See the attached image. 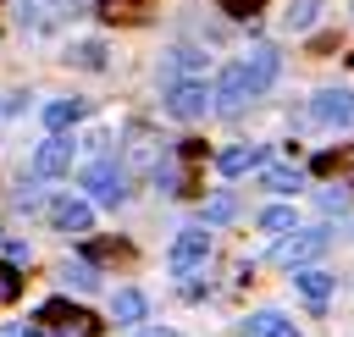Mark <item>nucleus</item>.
I'll list each match as a JSON object with an SVG mask.
<instances>
[{
	"mask_svg": "<svg viewBox=\"0 0 354 337\" xmlns=\"http://www.w3.org/2000/svg\"><path fill=\"white\" fill-rule=\"evenodd\" d=\"M238 337H299V326H293V315H282V309H254V315L238 326Z\"/></svg>",
	"mask_w": 354,
	"mask_h": 337,
	"instance_id": "obj_12",
	"label": "nucleus"
},
{
	"mask_svg": "<svg viewBox=\"0 0 354 337\" xmlns=\"http://www.w3.org/2000/svg\"><path fill=\"white\" fill-rule=\"evenodd\" d=\"M277 72H282V55H277L271 44H254L249 55H238V61L221 66V77L210 83V99H216L221 110H238L243 99H260V94L277 83Z\"/></svg>",
	"mask_w": 354,
	"mask_h": 337,
	"instance_id": "obj_1",
	"label": "nucleus"
},
{
	"mask_svg": "<svg viewBox=\"0 0 354 337\" xmlns=\"http://www.w3.org/2000/svg\"><path fill=\"white\" fill-rule=\"evenodd\" d=\"M260 227L266 232H288V227H299V215H293V204H266L260 210Z\"/></svg>",
	"mask_w": 354,
	"mask_h": 337,
	"instance_id": "obj_20",
	"label": "nucleus"
},
{
	"mask_svg": "<svg viewBox=\"0 0 354 337\" xmlns=\"http://www.w3.org/2000/svg\"><path fill=\"white\" fill-rule=\"evenodd\" d=\"M144 309H149V304H144V293H138V287H122V293L111 298V315H116L122 326H133V320H144Z\"/></svg>",
	"mask_w": 354,
	"mask_h": 337,
	"instance_id": "obj_17",
	"label": "nucleus"
},
{
	"mask_svg": "<svg viewBox=\"0 0 354 337\" xmlns=\"http://www.w3.org/2000/svg\"><path fill=\"white\" fill-rule=\"evenodd\" d=\"M138 337H177V331H171V326H144Z\"/></svg>",
	"mask_w": 354,
	"mask_h": 337,
	"instance_id": "obj_25",
	"label": "nucleus"
},
{
	"mask_svg": "<svg viewBox=\"0 0 354 337\" xmlns=\"http://www.w3.org/2000/svg\"><path fill=\"white\" fill-rule=\"evenodd\" d=\"M0 110H6V105H0Z\"/></svg>",
	"mask_w": 354,
	"mask_h": 337,
	"instance_id": "obj_27",
	"label": "nucleus"
},
{
	"mask_svg": "<svg viewBox=\"0 0 354 337\" xmlns=\"http://www.w3.org/2000/svg\"><path fill=\"white\" fill-rule=\"evenodd\" d=\"M61 11H66V0H22V28L50 33V28L61 22Z\"/></svg>",
	"mask_w": 354,
	"mask_h": 337,
	"instance_id": "obj_13",
	"label": "nucleus"
},
{
	"mask_svg": "<svg viewBox=\"0 0 354 337\" xmlns=\"http://www.w3.org/2000/svg\"><path fill=\"white\" fill-rule=\"evenodd\" d=\"M61 282H66V287H77V293H94V287H100L94 265H66V271H61Z\"/></svg>",
	"mask_w": 354,
	"mask_h": 337,
	"instance_id": "obj_21",
	"label": "nucleus"
},
{
	"mask_svg": "<svg viewBox=\"0 0 354 337\" xmlns=\"http://www.w3.org/2000/svg\"><path fill=\"white\" fill-rule=\"evenodd\" d=\"M221 11H232V17H254L260 0H221Z\"/></svg>",
	"mask_w": 354,
	"mask_h": 337,
	"instance_id": "obj_23",
	"label": "nucleus"
},
{
	"mask_svg": "<svg viewBox=\"0 0 354 337\" xmlns=\"http://www.w3.org/2000/svg\"><path fill=\"white\" fill-rule=\"evenodd\" d=\"M293 287H299V298H304V304H326V298H332V287H337V276H332V271H321V265H293Z\"/></svg>",
	"mask_w": 354,
	"mask_h": 337,
	"instance_id": "obj_11",
	"label": "nucleus"
},
{
	"mask_svg": "<svg viewBox=\"0 0 354 337\" xmlns=\"http://www.w3.org/2000/svg\"><path fill=\"white\" fill-rule=\"evenodd\" d=\"M348 193H354V188H321L315 199H321V210H326V215H343V210H348Z\"/></svg>",
	"mask_w": 354,
	"mask_h": 337,
	"instance_id": "obj_22",
	"label": "nucleus"
},
{
	"mask_svg": "<svg viewBox=\"0 0 354 337\" xmlns=\"http://www.w3.org/2000/svg\"><path fill=\"white\" fill-rule=\"evenodd\" d=\"M17 287H22V282H17L11 271H0V304H6V298H17Z\"/></svg>",
	"mask_w": 354,
	"mask_h": 337,
	"instance_id": "obj_24",
	"label": "nucleus"
},
{
	"mask_svg": "<svg viewBox=\"0 0 354 337\" xmlns=\"http://www.w3.org/2000/svg\"><path fill=\"white\" fill-rule=\"evenodd\" d=\"M160 110L171 122H205L216 110L210 99V77H177V83H160Z\"/></svg>",
	"mask_w": 354,
	"mask_h": 337,
	"instance_id": "obj_2",
	"label": "nucleus"
},
{
	"mask_svg": "<svg viewBox=\"0 0 354 337\" xmlns=\"http://www.w3.org/2000/svg\"><path fill=\"white\" fill-rule=\"evenodd\" d=\"M232 215H238V199H232V193H216V199L199 210V221H205V227H221V221H232Z\"/></svg>",
	"mask_w": 354,
	"mask_h": 337,
	"instance_id": "obj_19",
	"label": "nucleus"
},
{
	"mask_svg": "<svg viewBox=\"0 0 354 337\" xmlns=\"http://www.w3.org/2000/svg\"><path fill=\"white\" fill-rule=\"evenodd\" d=\"M72 155H77V144L66 138V133H50L39 149H33V182H50V177H66L72 171Z\"/></svg>",
	"mask_w": 354,
	"mask_h": 337,
	"instance_id": "obj_6",
	"label": "nucleus"
},
{
	"mask_svg": "<svg viewBox=\"0 0 354 337\" xmlns=\"http://www.w3.org/2000/svg\"><path fill=\"white\" fill-rule=\"evenodd\" d=\"M266 166V144H227L216 155V171L221 177H243V171H260Z\"/></svg>",
	"mask_w": 354,
	"mask_h": 337,
	"instance_id": "obj_10",
	"label": "nucleus"
},
{
	"mask_svg": "<svg viewBox=\"0 0 354 337\" xmlns=\"http://www.w3.org/2000/svg\"><path fill=\"white\" fill-rule=\"evenodd\" d=\"M83 122V99H50L44 105V127L50 133H66V127H77Z\"/></svg>",
	"mask_w": 354,
	"mask_h": 337,
	"instance_id": "obj_14",
	"label": "nucleus"
},
{
	"mask_svg": "<svg viewBox=\"0 0 354 337\" xmlns=\"http://www.w3.org/2000/svg\"><path fill=\"white\" fill-rule=\"evenodd\" d=\"M326 243H332V232L326 227H288V232H277V249H271V260L277 265H310V260H321L326 254Z\"/></svg>",
	"mask_w": 354,
	"mask_h": 337,
	"instance_id": "obj_3",
	"label": "nucleus"
},
{
	"mask_svg": "<svg viewBox=\"0 0 354 337\" xmlns=\"http://www.w3.org/2000/svg\"><path fill=\"white\" fill-rule=\"evenodd\" d=\"M310 116L321 122V127H354V88H321L315 99H310Z\"/></svg>",
	"mask_w": 354,
	"mask_h": 337,
	"instance_id": "obj_7",
	"label": "nucleus"
},
{
	"mask_svg": "<svg viewBox=\"0 0 354 337\" xmlns=\"http://www.w3.org/2000/svg\"><path fill=\"white\" fill-rule=\"evenodd\" d=\"M260 171H266L260 182H266L271 193H299V188H304V171H299V166H260Z\"/></svg>",
	"mask_w": 354,
	"mask_h": 337,
	"instance_id": "obj_16",
	"label": "nucleus"
},
{
	"mask_svg": "<svg viewBox=\"0 0 354 337\" xmlns=\"http://www.w3.org/2000/svg\"><path fill=\"white\" fill-rule=\"evenodd\" d=\"M0 337H28V331L22 326H0Z\"/></svg>",
	"mask_w": 354,
	"mask_h": 337,
	"instance_id": "obj_26",
	"label": "nucleus"
},
{
	"mask_svg": "<svg viewBox=\"0 0 354 337\" xmlns=\"http://www.w3.org/2000/svg\"><path fill=\"white\" fill-rule=\"evenodd\" d=\"M205 260H210V232L205 227H183L171 238V249H166L171 276H194V271H205Z\"/></svg>",
	"mask_w": 354,
	"mask_h": 337,
	"instance_id": "obj_5",
	"label": "nucleus"
},
{
	"mask_svg": "<svg viewBox=\"0 0 354 337\" xmlns=\"http://www.w3.org/2000/svg\"><path fill=\"white\" fill-rule=\"evenodd\" d=\"M321 6H326V0H288V11H282V28H293V33H310V28L321 22Z\"/></svg>",
	"mask_w": 354,
	"mask_h": 337,
	"instance_id": "obj_15",
	"label": "nucleus"
},
{
	"mask_svg": "<svg viewBox=\"0 0 354 337\" xmlns=\"http://www.w3.org/2000/svg\"><path fill=\"white\" fill-rule=\"evenodd\" d=\"M83 188H88V204H105V210H116L122 199H127V171H122V160H94L88 171H83Z\"/></svg>",
	"mask_w": 354,
	"mask_h": 337,
	"instance_id": "obj_4",
	"label": "nucleus"
},
{
	"mask_svg": "<svg viewBox=\"0 0 354 337\" xmlns=\"http://www.w3.org/2000/svg\"><path fill=\"white\" fill-rule=\"evenodd\" d=\"M210 72V61L199 55V50H188V44H177V50H166V61H160V83H177V77H205Z\"/></svg>",
	"mask_w": 354,
	"mask_h": 337,
	"instance_id": "obj_9",
	"label": "nucleus"
},
{
	"mask_svg": "<svg viewBox=\"0 0 354 337\" xmlns=\"http://www.w3.org/2000/svg\"><path fill=\"white\" fill-rule=\"evenodd\" d=\"M72 66H83V72H100L105 66V44L100 39H83V44H72V55H66Z\"/></svg>",
	"mask_w": 354,
	"mask_h": 337,
	"instance_id": "obj_18",
	"label": "nucleus"
},
{
	"mask_svg": "<svg viewBox=\"0 0 354 337\" xmlns=\"http://www.w3.org/2000/svg\"><path fill=\"white\" fill-rule=\"evenodd\" d=\"M50 227H55V232H72V238H77V232H88V227H94V204H88V199H72V193H66V199H55V204H50Z\"/></svg>",
	"mask_w": 354,
	"mask_h": 337,
	"instance_id": "obj_8",
	"label": "nucleus"
}]
</instances>
